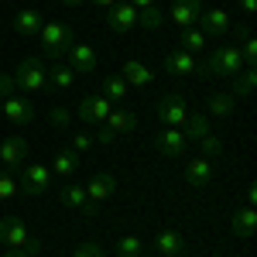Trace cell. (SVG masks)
Segmentation results:
<instances>
[{"label":"cell","mask_w":257,"mask_h":257,"mask_svg":"<svg viewBox=\"0 0 257 257\" xmlns=\"http://www.w3.org/2000/svg\"><path fill=\"white\" fill-rule=\"evenodd\" d=\"M62 7H82V4H86V0H59Z\"/></svg>","instance_id":"cell-44"},{"label":"cell","mask_w":257,"mask_h":257,"mask_svg":"<svg viewBox=\"0 0 257 257\" xmlns=\"http://www.w3.org/2000/svg\"><path fill=\"white\" fill-rule=\"evenodd\" d=\"M11 79H14V89H21V93H41V89H48V65L41 55H28L18 62Z\"/></svg>","instance_id":"cell-2"},{"label":"cell","mask_w":257,"mask_h":257,"mask_svg":"<svg viewBox=\"0 0 257 257\" xmlns=\"http://www.w3.org/2000/svg\"><path fill=\"white\" fill-rule=\"evenodd\" d=\"M48 123H52L55 131H65V127H72V113H69L65 106H52V110H48Z\"/></svg>","instance_id":"cell-34"},{"label":"cell","mask_w":257,"mask_h":257,"mask_svg":"<svg viewBox=\"0 0 257 257\" xmlns=\"http://www.w3.org/2000/svg\"><path fill=\"white\" fill-rule=\"evenodd\" d=\"M0 243L7 247V250H28L31 257L41 254V240L28 230V223L14 213H7V216H0Z\"/></svg>","instance_id":"cell-1"},{"label":"cell","mask_w":257,"mask_h":257,"mask_svg":"<svg viewBox=\"0 0 257 257\" xmlns=\"http://www.w3.org/2000/svg\"><path fill=\"white\" fill-rule=\"evenodd\" d=\"M199 148H202V155H206V158H216L219 151H223V144H219L216 134H202V138H199Z\"/></svg>","instance_id":"cell-35"},{"label":"cell","mask_w":257,"mask_h":257,"mask_svg":"<svg viewBox=\"0 0 257 257\" xmlns=\"http://www.w3.org/2000/svg\"><path fill=\"white\" fill-rule=\"evenodd\" d=\"M196 24H199V31H206V38H219V35H226V31L233 28L226 7H209V11H202Z\"/></svg>","instance_id":"cell-15"},{"label":"cell","mask_w":257,"mask_h":257,"mask_svg":"<svg viewBox=\"0 0 257 257\" xmlns=\"http://www.w3.org/2000/svg\"><path fill=\"white\" fill-rule=\"evenodd\" d=\"M134 127H138V113L127 110V106H113L110 117L96 127V141H99V144H113L120 134H131Z\"/></svg>","instance_id":"cell-4"},{"label":"cell","mask_w":257,"mask_h":257,"mask_svg":"<svg viewBox=\"0 0 257 257\" xmlns=\"http://www.w3.org/2000/svg\"><path fill=\"white\" fill-rule=\"evenodd\" d=\"M4 257H31L28 250H4Z\"/></svg>","instance_id":"cell-43"},{"label":"cell","mask_w":257,"mask_h":257,"mask_svg":"<svg viewBox=\"0 0 257 257\" xmlns=\"http://www.w3.org/2000/svg\"><path fill=\"white\" fill-rule=\"evenodd\" d=\"M202 11H206V4H202V0H172V11H168L165 18L185 31V28H196V21H199Z\"/></svg>","instance_id":"cell-13"},{"label":"cell","mask_w":257,"mask_h":257,"mask_svg":"<svg viewBox=\"0 0 257 257\" xmlns=\"http://www.w3.org/2000/svg\"><path fill=\"white\" fill-rule=\"evenodd\" d=\"M230 35H233V45H240L243 38H250V28L247 24H237V28H230Z\"/></svg>","instance_id":"cell-38"},{"label":"cell","mask_w":257,"mask_h":257,"mask_svg":"<svg viewBox=\"0 0 257 257\" xmlns=\"http://www.w3.org/2000/svg\"><path fill=\"white\" fill-rule=\"evenodd\" d=\"M0 103H4V96H0Z\"/></svg>","instance_id":"cell-46"},{"label":"cell","mask_w":257,"mask_h":257,"mask_svg":"<svg viewBox=\"0 0 257 257\" xmlns=\"http://www.w3.org/2000/svg\"><path fill=\"white\" fill-rule=\"evenodd\" d=\"M69 69H72V72H79V76H93V72H99L96 48H93V45L76 41V45L69 48Z\"/></svg>","instance_id":"cell-14"},{"label":"cell","mask_w":257,"mask_h":257,"mask_svg":"<svg viewBox=\"0 0 257 257\" xmlns=\"http://www.w3.org/2000/svg\"><path fill=\"white\" fill-rule=\"evenodd\" d=\"M151 257H161V254H151Z\"/></svg>","instance_id":"cell-45"},{"label":"cell","mask_w":257,"mask_h":257,"mask_svg":"<svg viewBox=\"0 0 257 257\" xmlns=\"http://www.w3.org/2000/svg\"><path fill=\"white\" fill-rule=\"evenodd\" d=\"M233 110H237V96H233V93H213V96L206 99V117L226 120Z\"/></svg>","instance_id":"cell-24"},{"label":"cell","mask_w":257,"mask_h":257,"mask_svg":"<svg viewBox=\"0 0 257 257\" xmlns=\"http://www.w3.org/2000/svg\"><path fill=\"white\" fill-rule=\"evenodd\" d=\"M106 24L113 35H127L131 28H138V7L127 4V0H117L110 11H106Z\"/></svg>","instance_id":"cell-12"},{"label":"cell","mask_w":257,"mask_h":257,"mask_svg":"<svg viewBox=\"0 0 257 257\" xmlns=\"http://www.w3.org/2000/svg\"><path fill=\"white\" fill-rule=\"evenodd\" d=\"M18 185H21V196H45L48 185H52V168L41 165V161L24 165V175L18 178Z\"/></svg>","instance_id":"cell-8"},{"label":"cell","mask_w":257,"mask_h":257,"mask_svg":"<svg viewBox=\"0 0 257 257\" xmlns=\"http://www.w3.org/2000/svg\"><path fill=\"white\" fill-rule=\"evenodd\" d=\"M72 257H106V250H103L99 243H93V240H86V243L76 247V254H72Z\"/></svg>","instance_id":"cell-36"},{"label":"cell","mask_w":257,"mask_h":257,"mask_svg":"<svg viewBox=\"0 0 257 257\" xmlns=\"http://www.w3.org/2000/svg\"><path fill=\"white\" fill-rule=\"evenodd\" d=\"M240 7H243L247 18H254V14H257V0H240Z\"/></svg>","instance_id":"cell-39"},{"label":"cell","mask_w":257,"mask_h":257,"mask_svg":"<svg viewBox=\"0 0 257 257\" xmlns=\"http://www.w3.org/2000/svg\"><path fill=\"white\" fill-rule=\"evenodd\" d=\"M189 148V138L182 134V127H165L155 134V151H161L165 158H182Z\"/></svg>","instance_id":"cell-11"},{"label":"cell","mask_w":257,"mask_h":257,"mask_svg":"<svg viewBox=\"0 0 257 257\" xmlns=\"http://www.w3.org/2000/svg\"><path fill=\"white\" fill-rule=\"evenodd\" d=\"M178 48H185V52L199 55V52H206V48H209V38H206V31H199V28H185V31H182V45H178Z\"/></svg>","instance_id":"cell-29"},{"label":"cell","mask_w":257,"mask_h":257,"mask_svg":"<svg viewBox=\"0 0 257 257\" xmlns=\"http://www.w3.org/2000/svg\"><path fill=\"white\" fill-rule=\"evenodd\" d=\"M21 196V185L11 172H0V202H11V199Z\"/></svg>","instance_id":"cell-32"},{"label":"cell","mask_w":257,"mask_h":257,"mask_svg":"<svg viewBox=\"0 0 257 257\" xmlns=\"http://www.w3.org/2000/svg\"><path fill=\"white\" fill-rule=\"evenodd\" d=\"M165 21H168V18H165V11H158V4L138 11V28H141V31H158Z\"/></svg>","instance_id":"cell-30"},{"label":"cell","mask_w":257,"mask_h":257,"mask_svg":"<svg viewBox=\"0 0 257 257\" xmlns=\"http://www.w3.org/2000/svg\"><path fill=\"white\" fill-rule=\"evenodd\" d=\"M230 230H233L237 237H243V240L254 237V230H257V209H254V206H243V209H237V213L230 216Z\"/></svg>","instance_id":"cell-22"},{"label":"cell","mask_w":257,"mask_h":257,"mask_svg":"<svg viewBox=\"0 0 257 257\" xmlns=\"http://www.w3.org/2000/svg\"><path fill=\"white\" fill-rule=\"evenodd\" d=\"M38 41H41V48H45L48 59H62V55H69V48L76 45V31H72L65 21H45L41 31H38Z\"/></svg>","instance_id":"cell-3"},{"label":"cell","mask_w":257,"mask_h":257,"mask_svg":"<svg viewBox=\"0 0 257 257\" xmlns=\"http://www.w3.org/2000/svg\"><path fill=\"white\" fill-rule=\"evenodd\" d=\"M254 202H257V189H254V185H247V206H254Z\"/></svg>","instance_id":"cell-42"},{"label":"cell","mask_w":257,"mask_h":257,"mask_svg":"<svg viewBox=\"0 0 257 257\" xmlns=\"http://www.w3.org/2000/svg\"><path fill=\"white\" fill-rule=\"evenodd\" d=\"M155 254L182 257L185 254V240H182V233H175V230H161L158 237H155Z\"/></svg>","instance_id":"cell-23"},{"label":"cell","mask_w":257,"mask_h":257,"mask_svg":"<svg viewBox=\"0 0 257 257\" xmlns=\"http://www.w3.org/2000/svg\"><path fill=\"white\" fill-rule=\"evenodd\" d=\"M185 182L192 189H206L213 182V158L199 155V158H189V168H185Z\"/></svg>","instance_id":"cell-19"},{"label":"cell","mask_w":257,"mask_h":257,"mask_svg":"<svg viewBox=\"0 0 257 257\" xmlns=\"http://www.w3.org/2000/svg\"><path fill=\"white\" fill-rule=\"evenodd\" d=\"M86 4H96L99 11H110V7H113V4H117V0H86Z\"/></svg>","instance_id":"cell-40"},{"label":"cell","mask_w":257,"mask_h":257,"mask_svg":"<svg viewBox=\"0 0 257 257\" xmlns=\"http://www.w3.org/2000/svg\"><path fill=\"white\" fill-rule=\"evenodd\" d=\"M254 86H257V69L254 65H247V69H243V72H237V76H233V89H230V93H233V96H250V93H254Z\"/></svg>","instance_id":"cell-28"},{"label":"cell","mask_w":257,"mask_h":257,"mask_svg":"<svg viewBox=\"0 0 257 257\" xmlns=\"http://www.w3.org/2000/svg\"><path fill=\"white\" fill-rule=\"evenodd\" d=\"M120 76H123L127 86L144 89V86H151V82H155V69H148V65L138 62V59H127V62H123V69H120Z\"/></svg>","instance_id":"cell-20"},{"label":"cell","mask_w":257,"mask_h":257,"mask_svg":"<svg viewBox=\"0 0 257 257\" xmlns=\"http://www.w3.org/2000/svg\"><path fill=\"white\" fill-rule=\"evenodd\" d=\"M161 65H165V72H168V76H196V72L209 76V72H206V65H199L196 55H192V52H185V48H172V52L165 55Z\"/></svg>","instance_id":"cell-9"},{"label":"cell","mask_w":257,"mask_h":257,"mask_svg":"<svg viewBox=\"0 0 257 257\" xmlns=\"http://www.w3.org/2000/svg\"><path fill=\"white\" fill-rule=\"evenodd\" d=\"M24 158H28V141L24 138L11 134V138L0 141V165L4 168H18V165H24Z\"/></svg>","instance_id":"cell-17"},{"label":"cell","mask_w":257,"mask_h":257,"mask_svg":"<svg viewBox=\"0 0 257 257\" xmlns=\"http://www.w3.org/2000/svg\"><path fill=\"white\" fill-rule=\"evenodd\" d=\"M99 89H103V96L110 103H127V93H131V86L123 82V76H103Z\"/></svg>","instance_id":"cell-25"},{"label":"cell","mask_w":257,"mask_h":257,"mask_svg":"<svg viewBox=\"0 0 257 257\" xmlns=\"http://www.w3.org/2000/svg\"><path fill=\"white\" fill-rule=\"evenodd\" d=\"M48 86H55L59 93H69L76 86V72L69 65H48Z\"/></svg>","instance_id":"cell-27"},{"label":"cell","mask_w":257,"mask_h":257,"mask_svg":"<svg viewBox=\"0 0 257 257\" xmlns=\"http://www.w3.org/2000/svg\"><path fill=\"white\" fill-rule=\"evenodd\" d=\"M0 117L7 120L11 127H28L35 120V103L24 96V93H11V96H4V103H0Z\"/></svg>","instance_id":"cell-7"},{"label":"cell","mask_w":257,"mask_h":257,"mask_svg":"<svg viewBox=\"0 0 257 257\" xmlns=\"http://www.w3.org/2000/svg\"><path fill=\"white\" fill-rule=\"evenodd\" d=\"M182 134H185L189 141H199L202 134H209V117H206V113L189 117V120H185V127H182Z\"/></svg>","instance_id":"cell-31"},{"label":"cell","mask_w":257,"mask_h":257,"mask_svg":"<svg viewBox=\"0 0 257 257\" xmlns=\"http://www.w3.org/2000/svg\"><path fill=\"white\" fill-rule=\"evenodd\" d=\"M113 106H117V103H110V99L103 96V93H93V96H86L79 103V110H76V117L82 120V123H86V127H99V123H103V120L110 117V110H113Z\"/></svg>","instance_id":"cell-10"},{"label":"cell","mask_w":257,"mask_h":257,"mask_svg":"<svg viewBox=\"0 0 257 257\" xmlns=\"http://www.w3.org/2000/svg\"><path fill=\"white\" fill-rule=\"evenodd\" d=\"M127 4H134L138 11H144V7H155V0H127Z\"/></svg>","instance_id":"cell-41"},{"label":"cell","mask_w":257,"mask_h":257,"mask_svg":"<svg viewBox=\"0 0 257 257\" xmlns=\"http://www.w3.org/2000/svg\"><path fill=\"white\" fill-rule=\"evenodd\" d=\"M41 24H45V14H41L38 7H24V11H18V14H14V31H18V35H24V38L38 35Z\"/></svg>","instance_id":"cell-21"},{"label":"cell","mask_w":257,"mask_h":257,"mask_svg":"<svg viewBox=\"0 0 257 257\" xmlns=\"http://www.w3.org/2000/svg\"><path fill=\"white\" fill-rule=\"evenodd\" d=\"M117 254L120 257H141V237H134V233L120 237L117 240Z\"/></svg>","instance_id":"cell-33"},{"label":"cell","mask_w":257,"mask_h":257,"mask_svg":"<svg viewBox=\"0 0 257 257\" xmlns=\"http://www.w3.org/2000/svg\"><path fill=\"white\" fill-rule=\"evenodd\" d=\"M59 202L69 206V209H82V206H86V185H79V182L69 178V182L59 189Z\"/></svg>","instance_id":"cell-26"},{"label":"cell","mask_w":257,"mask_h":257,"mask_svg":"<svg viewBox=\"0 0 257 257\" xmlns=\"http://www.w3.org/2000/svg\"><path fill=\"white\" fill-rule=\"evenodd\" d=\"M52 178H62V182H69V178L79 172V155L72 151V148H59L55 155H52Z\"/></svg>","instance_id":"cell-18"},{"label":"cell","mask_w":257,"mask_h":257,"mask_svg":"<svg viewBox=\"0 0 257 257\" xmlns=\"http://www.w3.org/2000/svg\"><path fill=\"white\" fill-rule=\"evenodd\" d=\"M155 113H158L161 127H185V120L192 117L189 113V103L182 93H168V96L158 99V106H155Z\"/></svg>","instance_id":"cell-6"},{"label":"cell","mask_w":257,"mask_h":257,"mask_svg":"<svg viewBox=\"0 0 257 257\" xmlns=\"http://www.w3.org/2000/svg\"><path fill=\"white\" fill-rule=\"evenodd\" d=\"M113 192H117V175H110V172H96L86 182V202H93V206L106 202Z\"/></svg>","instance_id":"cell-16"},{"label":"cell","mask_w":257,"mask_h":257,"mask_svg":"<svg viewBox=\"0 0 257 257\" xmlns=\"http://www.w3.org/2000/svg\"><path fill=\"white\" fill-rule=\"evenodd\" d=\"M93 144H96V141L89 138V134H76V138H72V151H76V155H86V151H93Z\"/></svg>","instance_id":"cell-37"},{"label":"cell","mask_w":257,"mask_h":257,"mask_svg":"<svg viewBox=\"0 0 257 257\" xmlns=\"http://www.w3.org/2000/svg\"><path fill=\"white\" fill-rule=\"evenodd\" d=\"M247 69V62L240 55V45H219L209 52V62H206V72L213 76H237Z\"/></svg>","instance_id":"cell-5"}]
</instances>
